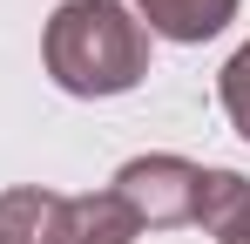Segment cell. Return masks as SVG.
Returning <instances> with one entry per match:
<instances>
[{"instance_id": "cell-1", "label": "cell", "mask_w": 250, "mask_h": 244, "mask_svg": "<svg viewBox=\"0 0 250 244\" xmlns=\"http://www.w3.org/2000/svg\"><path fill=\"white\" fill-rule=\"evenodd\" d=\"M41 54L68 95H128L149 75V27L122 0H61L41 34Z\"/></svg>"}, {"instance_id": "cell-2", "label": "cell", "mask_w": 250, "mask_h": 244, "mask_svg": "<svg viewBox=\"0 0 250 244\" xmlns=\"http://www.w3.org/2000/svg\"><path fill=\"white\" fill-rule=\"evenodd\" d=\"M135 217L122 210L115 190H88V197H61V190H7L0 197V244H135Z\"/></svg>"}, {"instance_id": "cell-3", "label": "cell", "mask_w": 250, "mask_h": 244, "mask_svg": "<svg viewBox=\"0 0 250 244\" xmlns=\"http://www.w3.org/2000/svg\"><path fill=\"white\" fill-rule=\"evenodd\" d=\"M196 190H203V170L189 156H135L115 170V197L135 217V231L196 224Z\"/></svg>"}, {"instance_id": "cell-4", "label": "cell", "mask_w": 250, "mask_h": 244, "mask_svg": "<svg viewBox=\"0 0 250 244\" xmlns=\"http://www.w3.org/2000/svg\"><path fill=\"white\" fill-rule=\"evenodd\" d=\"M196 224H203L216 244H250V176H237V170H203Z\"/></svg>"}, {"instance_id": "cell-5", "label": "cell", "mask_w": 250, "mask_h": 244, "mask_svg": "<svg viewBox=\"0 0 250 244\" xmlns=\"http://www.w3.org/2000/svg\"><path fill=\"white\" fill-rule=\"evenodd\" d=\"M135 14L163 41H209L237 21V0H135Z\"/></svg>"}, {"instance_id": "cell-6", "label": "cell", "mask_w": 250, "mask_h": 244, "mask_svg": "<svg viewBox=\"0 0 250 244\" xmlns=\"http://www.w3.org/2000/svg\"><path fill=\"white\" fill-rule=\"evenodd\" d=\"M223 116H230V129L250 143V41L223 61Z\"/></svg>"}]
</instances>
